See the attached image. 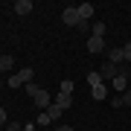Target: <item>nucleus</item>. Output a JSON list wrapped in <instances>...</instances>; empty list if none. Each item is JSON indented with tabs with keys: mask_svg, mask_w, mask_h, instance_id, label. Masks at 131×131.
I'll use <instances>...</instances> for the list:
<instances>
[{
	"mask_svg": "<svg viewBox=\"0 0 131 131\" xmlns=\"http://www.w3.org/2000/svg\"><path fill=\"white\" fill-rule=\"evenodd\" d=\"M29 79H32V67H24V70H18L12 79H6V84H9L12 90H15V88H26Z\"/></svg>",
	"mask_w": 131,
	"mask_h": 131,
	"instance_id": "obj_1",
	"label": "nucleus"
},
{
	"mask_svg": "<svg viewBox=\"0 0 131 131\" xmlns=\"http://www.w3.org/2000/svg\"><path fill=\"white\" fill-rule=\"evenodd\" d=\"M117 73H119V64H111V61H105L102 67H99V76H102V82H108V79H117Z\"/></svg>",
	"mask_w": 131,
	"mask_h": 131,
	"instance_id": "obj_2",
	"label": "nucleus"
},
{
	"mask_svg": "<svg viewBox=\"0 0 131 131\" xmlns=\"http://www.w3.org/2000/svg\"><path fill=\"white\" fill-rule=\"evenodd\" d=\"M61 20H64L67 26H79V24H82V18H79V9H76V6H73V9H64Z\"/></svg>",
	"mask_w": 131,
	"mask_h": 131,
	"instance_id": "obj_3",
	"label": "nucleus"
},
{
	"mask_svg": "<svg viewBox=\"0 0 131 131\" xmlns=\"http://www.w3.org/2000/svg\"><path fill=\"white\" fill-rule=\"evenodd\" d=\"M32 99H35V105H38V108H44V111H47V108L52 105V102H50V93H47L44 88H38V93H35Z\"/></svg>",
	"mask_w": 131,
	"mask_h": 131,
	"instance_id": "obj_4",
	"label": "nucleus"
},
{
	"mask_svg": "<svg viewBox=\"0 0 131 131\" xmlns=\"http://www.w3.org/2000/svg\"><path fill=\"white\" fill-rule=\"evenodd\" d=\"M102 50H105V41L96 38V35H90L88 38V52H102Z\"/></svg>",
	"mask_w": 131,
	"mask_h": 131,
	"instance_id": "obj_5",
	"label": "nucleus"
},
{
	"mask_svg": "<svg viewBox=\"0 0 131 131\" xmlns=\"http://www.w3.org/2000/svg\"><path fill=\"white\" fill-rule=\"evenodd\" d=\"M114 88H117L119 93H125V90H128V73H117V79H114Z\"/></svg>",
	"mask_w": 131,
	"mask_h": 131,
	"instance_id": "obj_6",
	"label": "nucleus"
},
{
	"mask_svg": "<svg viewBox=\"0 0 131 131\" xmlns=\"http://www.w3.org/2000/svg\"><path fill=\"white\" fill-rule=\"evenodd\" d=\"M76 9H79V18H82V20H90V18H93V6H90V3L76 6Z\"/></svg>",
	"mask_w": 131,
	"mask_h": 131,
	"instance_id": "obj_7",
	"label": "nucleus"
},
{
	"mask_svg": "<svg viewBox=\"0 0 131 131\" xmlns=\"http://www.w3.org/2000/svg\"><path fill=\"white\" fill-rule=\"evenodd\" d=\"M15 12L18 15H29L32 12V3H29V0H18V3H15Z\"/></svg>",
	"mask_w": 131,
	"mask_h": 131,
	"instance_id": "obj_8",
	"label": "nucleus"
},
{
	"mask_svg": "<svg viewBox=\"0 0 131 131\" xmlns=\"http://www.w3.org/2000/svg\"><path fill=\"white\" fill-rule=\"evenodd\" d=\"M61 114H64V108H61V105H56V102H52V105H50V108H47V117H50V119H52V122H56V119H58V117H61Z\"/></svg>",
	"mask_w": 131,
	"mask_h": 131,
	"instance_id": "obj_9",
	"label": "nucleus"
},
{
	"mask_svg": "<svg viewBox=\"0 0 131 131\" xmlns=\"http://www.w3.org/2000/svg\"><path fill=\"white\" fill-rule=\"evenodd\" d=\"M90 93H93V99H105V96H108L105 82H102V84H96V88H90Z\"/></svg>",
	"mask_w": 131,
	"mask_h": 131,
	"instance_id": "obj_10",
	"label": "nucleus"
},
{
	"mask_svg": "<svg viewBox=\"0 0 131 131\" xmlns=\"http://www.w3.org/2000/svg\"><path fill=\"white\" fill-rule=\"evenodd\" d=\"M12 64H15L12 56H0V73H3V70H12Z\"/></svg>",
	"mask_w": 131,
	"mask_h": 131,
	"instance_id": "obj_11",
	"label": "nucleus"
},
{
	"mask_svg": "<svg viewBox=\"0 0 131 131\" xmlns=\"http://www.w3.org/2000/svg\"><path fill=\"white\" fill-rule=\"evenodd\" d=\"M56 105H61V108H64V111H67V108L73 105V96H64V93H58V99H56Z\"/></svg>",
	"mask_w": 131,
	"mask_h": 131,
	"instance_id": "obj_12",
	"label": "nucleus"
},
{
	"mask_svg": "<svg viewBox=\"0 0 131 131\" xmlns=\"http://www.w3.org/2000/svg\"><path fill=\"white\" fill-rule=\"evenodd\" d=\"M61 93H64V96H73V82H70V79L61 82Z\"/></svg>",
	"mask_w": 131,
	"mask_h": 131,
	"instance_id": "obj_13",
	"label": "nucleus"
},
{
	"mask_svg": "<svg viewBox=\"0 0 131 131\" xmlns=\"http://www.w3.org/2000/svg\"><path fill=\"white\" fill-rule=\"evenodd\" d=\"M88 84H90V88H96V84H102V76H99V70L88 76Z\"/></svg>",
	"mask_w": 131,
	"mask_h": 131,
	"instance_id": "obj_14",
	"label": "nucleus"
},
{
	"mask_svg": "<svg viewBox=\"0 0 131 131\" xmlns=\"http://www.w3.org/2000/svg\"><path fill=\"white\" fill-rule=\"evenodd\" d=\"M90 35H96V38H105V24H93Z\"/></svg>",
	"mask_w": 131,
	"mask_h": 131,
	"instance_id": "obj_15",
	"label": "nucleus"
},
{
	"mask_svg": "<svg viewBox=\"0 0 131 131\" xmlns=\"http://www.w3.org/2000/svg\"><path fill=\"white\" fill-rule=\"evenodd\" d=\"M119 102H122V105H131V88L125 90V93H119Z\"/></svg>",
	"mask_w": 131,
	"mask_h": 131,
	"instance_id": "obj_16",
	"label": "nucleus"
},
{
	"mask_svg": "<svg viewBox=\"0 0 131 131\" xmlns=\"http://www.w3.org/2000/svg\"><path fill=\"white\" fill-rule=\"evenodd\" d=\"M50 122H52V119L47 117V111H44V114H41V117H38V125H50Z\"/></svg>",
	"mask_w": 131,
	"mask_h": 131,
	"instance_id": "obj_17",
	"label": "nucleus"
},
{
	"mask_svg": "<svg viewBox=\"0 0 131 131\" xmlns=\"http://www.w3.org/2000/svg\"><path fill=\"white\" fill-rule=\"evenodd\" d=\"M6 131H24V125H20V122H9V125H6Z\"/></svg>",
	"mask_w": 131,
	"mask_h": 131,
	"instance_id": "obj_18",
	"label": "nucleus"
},
{
	"mask_svg": "<svg viewBox=\"0 0 131 131\" xmlns=\"http://www.w3.org/2000/svg\"><path fill=\"white\" fill-rule=\"evenodd\" d=\"M26 93H29V96H35V93H38V84L29 82V84H26Z\"/></svg>",
	"mask_w": 131,
	"mask_h": 131,
	"instance_id": "obj_19",
	"label": "nucleus"
},
{
	"mask_svg": "<svg viewBox=\"0 0 131 131\" xmlns=\"http://www.w3.org/2000/svg\"><path fill=\"white\" fill-rule=\"evenodd\" d=\"M122 52H125V61H131V41L125 44V47H122Z\"/></svg>",
	"mask_w": 131,
	"mask_h": 131,
	"instance_id": "obj_20",
	"label": "nucleus"
},
{
	"mask_svg": "<svg viewBox=\"0 0 131 131\" xmlns=\"http://www.w3.org/2000/svg\"><path fill=\"white\" fill-rule=\"evenodd\" d=\"M0 125H6V111L0 108Z\"/></svg>",
	"mask_w": 131,
	"mask_h": 131,
	"instance_id": "obj_21",
	"label": "nucleus"
},
{
	"mask_svg": "<svg viewBox=\"0 0 131 131\" xmlns=\"http://www.w3.org/2000/svg\"><path fill=\"white\" fill-rule=\"evenodd\" d=\"M24 131H35V125L32 122H24Z\"/></svg>",
	"mask_w": 131,
	"mask_h": 131,
	"instance_id": "obj_22",
	"label": "nucleus"
},
{
	"mask_svg": "<svg viewBox=\"0 0 131 131\" xmlns=\"http://www.w3.org/2000/svg\"><path fill=\"white\" fill-rule=\"evenodd\" d=\"M56 131H73V128H70V125H58Z\"/></svg>",
	"mask_w": 131,
	"mask_h": 131,
	"instance_id": "obj_23",
	"label": "nucleus"
},
{
	"mask_svg": "<svg viewBox=\"0 0 131 131\" xmlns=\"http://www.w3.org/2000/svg\"><path fill=\"white\" fill-rule=\"evenodd\" d=\"M3 82H6V79H0V88H3Z\"/></svg>",
	"mask_w": 131,
	"mask_h": 131,
	"instance_id": "obj_24",
	"label": "nucleus"
},
{
	"mask_svg": "<svg viewBox=\"0 0 131 131\" xmlns=\"http://www.w3.org/2000/svg\"><path fill=\"white\" fill-rule=\"evenodd\" d=\"M44 131H52V128H44Z\"/></svg>",
	"mask_w": 131,
	"mask_h": 131,
	"instance_id": "obj_25",
	"label": "nucleus"
}]
</instances>
